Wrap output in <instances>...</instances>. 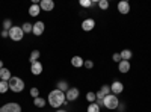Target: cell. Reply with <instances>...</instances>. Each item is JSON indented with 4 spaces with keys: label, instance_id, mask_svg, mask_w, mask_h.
<instances>
[{
    "label": "cell",
    "instance_id": "6da1fadb",
    "mask_svg": "<svg viewBox=\"0 0 151 112\" xmlns=\"http://www.w3.org/2000/svg\"><path fill=\"white\" fill-rule=\"evenodd\" d=\"M47 102L50 103V106H52V108L59 109L62 105H65V103H67L65 92H62V91H59V90L56 88V90H53L52 92L48 94V100H47Z\"/></svg>",
    "mask_w": 151,
    "mask_h": 112
},
{
    "label": "cell",
    "instance_id": "7a4b0ae2",
    "mask_svg": "<svg viewBox=\"0 0 151 112\" xmlns=\"http://www.w3.org/2000/svg\"><path fill=\"white\" fill-rule=\"evenodd\" d=\"M8 83H9V90L12 92H21L24 90V82L20 77H17V76H12Z\"/></svg>",
    "mask_w": 151,
    "mask_h": 112
},
{
    "label": "cell",
    "instance_id": "3957f363",
    "mask_svg": "<svg viewBox=\"0 0 151 112\" xmlns=\"http://www.w3.org/2000/svg\"><path fill=\"white\" fill-rule=\"evenodd\" d=\"M119 105V100H118V95L115 94H109L104 97V100H103V106L106 109H116Z\"/></svg>",
    "mask_w": 151,
    "mask_h": 112
},
{
    "label": "cell",
    "instance_id": "277c9868",
    "mask_svg": "<svg viewBox=\"0 0 151 112\" xmlns=\"http://www.w3.org/2000/svg\"><path fill=\"white\" fill-rule=\"evenodd\" d=\"M23 36H24V32H23L21 27H18V26H12V27H11V30H9V38H11L12 41H21Z\"/></svg>",
    "mask_w": 151,
    "mask_h": 112
},
{
    "label": "cell",
    "instance_id": "5b68a950",
    "mask_svg": "<svg viewBox=\"0 0 151 112\" xmlns=\"http://www.w3.org/2000/svg\"><path fill=\"white\" fill-rule=\"evenodd\" d=\"M0 112H21V106L18 103H6L0 108Z\"/></svg>",
    "mask_w": 151,
    "mask_h": 112
},
{
    "label": "cell",
    "instance_id": "8992f818",
    "mask_svg": "<svg viewBox=\"0 0 151 112\" xmlns=\"http://www.w3.org/2000/svg\"><path fill=\"white\" fill-rule=\"evenodd\" d=\"M79 90L77 88H70L67 92H65V97H67V102H74L79 98Z\"/></svg>",
    "mask_w": 151,
    "mask_h": 112
},
{
    "label": "cell",
    "instance_id": "52a82bcc",
    "mask_svg": "<svg viewBox=\"0 0 151 112\" xmlns=\"http://www.w3.org/2000/svg\"><path fill=\"white\" fill-rule=\"evenodd\" d=\"M122 91H124V85H122L119 80H115V82L110 85V92H112V94L118 95V94H121Z\"/></svg>",
    "mask_w": 151,
    "mask_h": 112
},
{
    "label": "cell",
    "instance_id": "ba28073f",
    "mask_svg": "<svg viewBox=\"0 0 151 112\" xmlns=\"http://www.w3.org/2000/svg\"><path fill=\"white\" fill-rule=\"evenodd\" d=\"M44 29H45L44 23H42V21H36V23L33 24L32 33H33L35 36H40V35H42V33H44Z\"/></svg>",
    "mask_w": 151,
    "mask_h": 112
},
{
    "label": "cell",
    "instance_id": "9c48e42d",
    "mask_svg": "<svg viewBox=\"0 0 151 112\" xmlns=\"http://www.w3.org/2000/svg\"><path fill=\"white\" fill-rule=\"evenodd\" d=\"M40 8H41V11L50 12V11H53V8H55V2L53 0H42V2L40 3Z\"/></svg>",
    "mask_w": 151,
    "mask_h": 112
},
{
    "label": "cell",
    "instance_id": "30bf717a",
    "mask_svg": "<svg viewBox=\"0 0 151 112\" xmlns=\"http://www.w3.org/2000/svg\"><path fill=\"white\" fill-rule=\"evenodd\" d=\"M118 12H119V14H122V15L129 14V12H130V5H129V2L121 0V2L118 3Z\"/></svg>",
    "mask_w": 151,
    "mask_h": 112
},
{
    "label": "cell",
    "instance_id": "8fae6325",
    "mask_svg": "<svg viewBox=\"0 0 151 112\" xmlns=\"http://www.w3.org/2000/svg\"><path fill=\"white\" fill-rule=\"evenodd\" d=\"M94 27H95V21H94L92 18H86V20H83V23H82V29H83V30L89 32V30H92Z\"/></svg>",
    "mask_w": 151,
    "mask_h": 112
},
{
    "label": "cell",
    "instance_id": "7c38bea8",
    "mask_svg": "<svg viewBox=\"0 0 151 112\" xmlns=\"http://www.w3.org/2000/svg\"><path fill=\"white\" fill-rule=\"evenodd\" d=\"M30 71H32V74H35V76H40V74L42 73V64L40 61L33 62V64L30 65Z\"/></svg>",
    "mask_w": 151,
    "mask_h": 112
},
{
    "label": "cell",
    "instance_id": "4fadbf2b",
    "mask_svg": "<svg viewBox=\"0 0 151 112\" xmlns=\"http://www.w3.org/2000/svg\"><path fill=\"white\" fill-rule=\"evenodd\" d=\"M118 70L119 73H129L130 71V61H121L119 64H118Z\"/></svg>",
    "mask_w": 151,
    "mask_h": 112
},
{
    "label": "cell",
    "instance_id": "5bb4252c",
    "mask_svg": "<svg viewBox=\"0 0 151 112\" xmlns=\"http://www.w3.org/2000/svg\"><path fill=\"white\" fill-rule=\"evenodd\" d=\"M83 62H85V61H83L80 56H73V58H71V65L76 67V68L83 67Z\"/></svg>",
    "mask_w": 151,
    "mask_h": 112
},
{
    "label": "cell",
    "instance_id": "9a60e30c",
    "mask_svg": "<svg viewBox=\"0 0 151 112\" xmlns=\"http://www.w3.org/2000/svg\"><path fill=\"white\" fill-rule=\"evenodd\" d=\"M12 77V74H11V71L8 70V68H2V70H0V79H2V80H6V82H9V79Z\"/></svg>",
    "mask_w": 151,
    "mask_h": 112
},
{
    "label": "cell",
    "instance_id": "2e32d148",
    "mask_svg": "<svg viewBox=\"0 0 151 112\" xmlns=\"http://www.w3.org/2000/svg\"><path fill=\"white\" fill-rule=\"evenodd\" d=\"M40 12H41V8H40V5H30V8H29V14L32 15V17H38L40 15Z\"/></svg>",
    "mask_w": 151,
    "mask_h": 112
},
{
    "label": "cell",
    "instance_id": "e0dca14e",
    "mask_svg": "<svg viewBox=\"0 0 151 112\" xmlns=\"http://www.w3.org/2000/svg\"><path fill=\"white\" fill-rule=\"evenodd\" d=\"M119 55H121V61H130L132 56H133L132 50H129V48H124V50H122Z\"/></svg>",
    "mask_w": 151,
    "mask_h": 112
},
{
    "label": "cell",
    "instance_id": "ac0fdd59",
    "mask_svg": "<svg viewBox=\"0 0 151 112\" xmlns=\"http://www.w3.org/2000/svg\"><path fill=\"white\" fill-rule=\"evenodd\" d=\"M58 90L62 91V92H67V91L70 90V86H68V83H67L65 80H59V82H58Z\"/></svg>",
    "mask_w": 151,
    "mask_h": 112
},
{
    "label": "cell",
    "instance_id": "d6986e66",
    "mask_svg": "<svg viewBox=\"0 0 151 112\" xmlns=\"http://www.w3.org/2000/svg\"><path fill=\"white\" fill-rule=\"evenodd\" d=\"M45 98H42V97H36V98H33V105L36 106V108H44L45 106Z\"/></svg>",
    "mask_w": 151,
    "mask_h": 112
},
{
    "label": "cell",
    "instance_id": "ffe728a7",
    "mask_svg": "<svg viewBox=\"0 0 151 112\" xmlns=\"http://www.w3.org/2000/svg\"><path fill=\"white\" fill-rule=\"evenodd\" d=\"M40 56H41L40 50H33V52L30 53V58H29L30 64H33V62H38V59H40Z\"/></svg>",
    "mask_w": 151,
    "mask_h": 112
},
{
    "label": "cell",
    "instance_id": "44dd1931",
    "mask_svg": "<svg viewBox=\"0 0 151 112\" xmlns=\"http://www.w3.org/2000/svg\"><path fill=\"white\" fill-rule=\"evenodd\" d=\"M21 29H23L24 33H30L32 29H33V24H32V23H24L23 26H21Z\"/></svg>",
    "mask_w": 151,
    "mask_h": 112
},
{
    "label": "cell",
    "instance_id": "7402d4cb",
    "mask_svg": "<svg viewBox=\"0 0 151 112\" xmlns=\"http://www.w3.org/2000/svg\"><path fill=\"white\" fill-rule=\"evenodd\" d=\"M8 90H9V83L6 80H0V92L5 94Z\"/></svg>",
    "mask_w": 151,
    "mask_h": 112
},
{
    "label": "cell",
    "instance_id": "603a6c76",
    "mask_svg": "<svg viewBox=\"0 0 151 112\" xmlns=\"http://www.w3.org/2000/svg\"><path fill=\"white\" fill-rule=\"evenodd\" d=\"M88 112H100V106L97 103H89V106H88Z\"/></svg>",
    "mask_w": 151,
    "mask_h": 112
},
{
    "label": "cell",
    "instance_id": "cb8c5ba5",
    "mask_svg": "<svg viewBox=\"0 0 151 112\" xmlns=\"http://www.w3.org/2000/svg\"><path fill=\"white\" fill-rule=\"evenodd\" d=\"M86 100L89 102V103H95V100H97L95 92H88V94H86Z\"/></svg>",
    "mask_w": 151,
    "mask_h": 112
},
{
    "label": "cell",
    "instance_id": "d4e9b609",
    "mask_svg": "<svg viewBox=\"0 0 151 112\" xmlns=\"http://www.w3.org/2000/svg\"><path fill=\"white\" fill-rule=\"evenodd\" d=\"M98 6H100V9L106 11L109 8V2H107V0H98Z\"/></svg>",
    "mask_w": 151,
    "mask_h": 112
},
{
    "label": "cell",
    "instance_id": "484cf974",
    "mask_svg": "<svg viewBox=\"0 0 151 112\" xmlns=\"http://www.w3.org/2000/svg\"><path fill=\"white\" fill-rule=\"evenodd\" d=\"M100 91L103 92V95H104V97H106V95H109V94H112V92H110V85H103Z\"/></svg>",
    "mask_w": 151,
    "mask_h": 112
},
{
    "label": "cell",
    "instance_id": "4316f807",
    "mask_svg": "<svg viewBox=\"0 0 151 112\" xmlns=\"http://www.w3.org/2000/svg\"><path fill=\"white\" fill-rule=\"evenodd\" d=\"M11 27H12V21L9 20V18H6L5 21H3V30H11Z\"/></svg>",
    "mask_w": 151,
    "mask_h": 112
},
{
    "label": "cell",
    "instance_id": "83f0119b",
    "mask_svg": "<svg viewBox=\"0 0 151 112\" xmlns=\"http://www.w3.org/2000/svg\"><path fill=\"white\" fill-rule=\"evenodd\" d=\"M80 6H83V8H91V6H92V2H91V0H80Z\"/></svg>",
    "mask_w": 151,
    "mask_h": 112
},
{
    "label": "cell",
    "instance_id": "f1b7e54d",
    "mask_svg": "<svg viewBox=\"0 0 151 112\" xmlns=\"http://www.w3.org/2000/svg\"><path fill=\"white\" fill-rule=\"evenodd\" d=\"M30 95H32L33 98L40 97V90H38V88H32V90H30Z\"/></svg>",
    "mask_w": 151,
    "mask_h": 112
},
{
    "label": "cell",
    "instance_id": "f546056e",
    "mask_svg": "<svg viewBox=\"0 0 151 112\" xmlns=\"http://www.w3.org/2000/svg\"><path fill=\"white\" fill-rule=\"evenodd\" d=\"M83 67L89 70V68H92V67H94V62H92V61H85V62H83Z\"/></svg>",
    "mask_w": 151,
    "mask_h": 112
},
{
    "label": "cell",
    "instance_id": "4dcf8cb0",
    "mask_svg": "<svg viewBox=\"0 0 151 112\" xmlns=\"http://www.w3.org/2000/svg\"><path fill=\"white\" fill-rule=\"evenodd\" d=\"M113 61H115V62H118V64H119V62H121V55L119 53H113Z\"/></svg>",
    "mask_w": 151,
    "mask_h": 112
},
{
    "label": "cell",
    "instance_id": "1f68e13d",
    "mask_svg": "<svg viewBox=\"0 0 151 112\" xmlns=\"http://www.w3.org/2000/svg\"><path fill=\"white\" fill-rule=\"evenodd\" d=\"M2 36L3 38H9V32L8 30H2Z\"/></svg>",
    "mask_w": 151,
    "mask_h": 112
},
{
    "label": "cell",
    "instance_id": "d6a6232c",
    "mask_svg": "<svg viewBox=\"0 0 151 112\" xmlns=\"http://www.w3.org/2000/svg\"><path fill=\"white\" fill-rule=\"evenodd\" d=\"M118 111H119V112H124V111H125V106L119 103V105H118Z\"/></svg>",
    "mask_w": 151,
    "mask_h": 112
},
{
    "label": "cell",
    "instance_id": "836d02e7",
    "mask_svg": "<svg viewBox=\"0 0 151 112\" xmlns=\"http://www.w3.org/2000/svg\"><path fill=\"white\" fill-rule=\"evenodd\" d=\"M3 68V61H0V70Z\"/></svg>",
    "mask_w": 151,
    "mask_h": 112
},
{
    "label": "cell",
    "instance_id": "e575fe53",
    "mask_svg": "<svg viewBox=\"0 0 151 112\" xmlns=\"http://www.w3.org/2000/svg\"><path fill=\"white\" fill-rule=\"evenodd\" d=\"M56 112H67V111H64V109H58Z\"/></svg>",
    "mask_w": 151,
    "mask_h": 112
}]
</instances>
